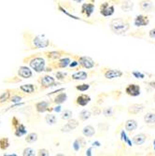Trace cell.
Wrapping results in <instances>:
<instances>
[{
	"label": "cell",
	"instance_id": "obj_1",
	"mask_svg": "<svg viewBox=\"0 0 155 156\" xmlns=\"http://www.w3.org/2000/svg\"><path fill=\"white\" fill-rule=\"evenodd\" d=\"M23 43L29 50L45 49L51 46V40L44 35H34L30 32H23Z\"/></svg>",
	"mask_w": 155,
	"mask_h": 156
},
{
	"label": "cell",
	"instance_id": "obj_2",
	"mask_svg": "<svg viewBox=\"0 0 155 156\" xmlns=\"http://www.w3.org/2000/svg\"><path fill=\"white\" fill-rule=\"evenodd\" d=\"M39 55H40V53L32 54L23 60V63L29 64L30 67L33 70H35V72H37V73L44 72L46 69V61L42 56H39Z\"/></svg>",
	"mask_w": 155,
	"mask_h": 156
},
{
	"label": "cell",
	"instance_id": "obj_3",
	"mask_svg": "<svg viewBox=\"0 0 155 156\" xmlns=\"http://www.w3.org/2000/svg\"><path fill=\"white\" fill-rule=\"evenodd\" d=\"M109 28L116 35H123L129 30L130 24L127 21H125L122 18H115L110 21Z\"/></svg>",
	"mask_w": 155,
	"mask_h": 156
},
{
	"label": "cell",
	"instance_id": "obj_4",
	"mask_svg": "<svg viewBox=\"0 0 155 156\" xmlns=\"http://www.w3.org/2000/svg\"><path fill=\"white\" fill-rule=\"evenodd\" d=\"M37 82L40 84V89L41 90H46L52 86H56L59 83H56L55 78L50 76V75H43L37 79Z\"/></svg>",
	"mask_w": 155,
	"mask_h": 156
},
{
	"label": "cell",
	"instance_id": "obj_5",
	"mask_svg": "<svg viewBox=\"0 0 155 156\" xmlns=\"http://www.w3.org/2000/svg\"><path fill=\"white\" fill-rule=\"evenodd\" d=\"M70 63H71V59L69 57H62L58 60L51 61L49 64V66H51L52 69H61V68H65L67 67Z\"/></svg>",
	"mask_w": 155,
	"mask_h": 156
},
{
	"label": "cell",
	"instance_id": "obj_6",
	"mask_svg": "<svg viewBox=\"0 0 155 156\" xmlns=\"http://www.w3.org/2000/svg\"><path fill=\"white\" fill-rule=\"evenodd\" d=\"M75 58L79 61V66L85 69H92L95 66V62L88 56H75Z\"/></svg>",
	"mask_w": 155,
	"mask_h": 156
},
{
	"label": "cell",
	"instance_id": "obj_7",
	"mask_svg": "<svg viewBox=\"0 0 155 156\" xmlns=\"http://www.w3.org/2000/svg\"><path fill=\"white\" fill-rule=\"evenodd\" d=\"M65 54H69L68 52H65L64 51L61 50H57V51H44L43 55L45 57L51 61H55V60H58L60 58H62L64 55Z\"/></svg>",
	"mask_w": 155,
	"mask_h": 156
},
{
	"label": "cell",
	"instance_id": "obj_8",
	"mask_svg": "<svg viewBox=\"0 0 155 156\" xmlns=\"http://www.w3.org/2000/svg\"><path fill=\"white\" fill-rule=\"evenodd\" d=\"M99 10H100V13L102 16L109 17L111 15H113V13L115 11V8H114V6L109 5L108 2H104L103 4L100 5Z\"/></svg>",
	"mask_w": 155,
	"mask_h": 156
},
{
	"label": "cell",
	"instance_id": "obj_9",
	"mask_svg": "<svg viewBox=\"0 0 155 156\" xmlns=\"http://www.w3.org/2000/svg\"><path fill=\"white\" fill-rule=\"evenodd\" d=\"M17 74H18V77L22 79H30L33 76V72L30 69V67L25 66H22L18 68Z\"/></svg>",
	"mask_w": 155,
	"mask_h": 156
},
{
	"label": "cell",
	"instance_id": "obj_10",
	"mask_svg": "<svg viewBox=\"0 0 155 156\" xmlns=\"http://www.w3.org/2000/svg\"><path fill=\"white\" fill-rule=\"evenodd\" d=\"M125 93L130 96L136 97L140 94V87L137 84H129L125 88Z\"/></svg>",
	"mask_w": 155,
	"mask_h": 156
},
{
	"label": "cell",
	"instance_id": "obj_11",
	"mask_svg": "<svg viewBox=\"0 0 155 156\" xmlns=\"http://www.w3.org/2000/svg\"><path fill=\"white\" fill-rule=\"evenodd\" d=\"M12 94H13V89H6L4 92L0 94V107L9 103Z\"/></svg>",
	"mask_w": 155,
	"mask_h": 156
},
{
	"label": "cell",
	"instance_id": "obj_12",
	"mask_svg": "<svg viewBox=\"0 0 155 156\" xmlns=\"http://www.w3.org/2000/svg\"><path fill=\"white\" fill-rule=\"evenodd\" d=\"M123 75V73L121 70L118 69H107L106 72L104 73V76L107 80H113L116 78H120Z\"/></svg>",
	"mask_w": 155,
	"mask_h": 156
},
{
	"label": "cell",
	"instance_id": "obj_13",
	"mask_svg": "<svg viewBox=\"0 0 155 156\" xmlns=\"http://www.w3.org/2000/svg\"><path fill=\"white\" fill-rule=\"evenodd\" d=\"M94 11V4L93 3H84L81 6V13L85 14V15L90 18L92 14Z\"/></svg>",
	"mask_w": 155,
	"mask_h": 156
},
{
	"label": "cell",
	"instance_id": "obj_14",
	"mask_svg": "<svg viewBox=\"0 0 155 156\" xmlns=\"http://www.w3.org/2000/svg\"><path fill=\"white\" fill-rule=\"evenodd\" d=\"M91 101V96L88 95V94H79L77 99H76V103L79 105V106H81V107H85L87 106Z\"/></svg>",
	"mask_w": 155,
	"mask_h": 156
},
{
	"label": "cell",
	"instance_id": "obj_15",
	"mask_svg": "<svg viewBox=\"0 0 155 156\" xmlns=\"http://www.w3.org/2000/svg\"><path fill=\"white\" fill-rule=\"evenodd\" d=\"M78 125H79V122H78L77 120H74V119L71 120V119H70V120H68L67 123L61 129V131L62 132H65V133L70 132V131L76 129L77 127H78Z\"/></svg>",
	"mask_w": 155,
	"mask_h": 156
},
{
	"label": "cell",
	"instance_id": "obj_16",
	"mask_svg": "<svg viewBox=\"0 0 155 156\" xmlns=\"http://www.w3.org/2000/svg\"><path fill=\"white\" fill-rule=\"evenodd\" d=\"M51 103L49 101H39L36 104V110L38 113H44L46 111H49Z\"/></svg>",
	"mask_w": 155,
	"mask_h": 156
},
{
	"label": "cell",
	"instance_id": "obj_17",
	"mask_svg": "<svg viewBox=\"0 0 155 156\" xmlns=\"http://www.w3.org/2000/svg\"><path fill=\"white\" fill-rule=\"evenodd\" d=\"M19 89H20L22 92H23V93H25V94H34V93L37 90V88L36 85H35V84H32V83L21 85V86L19 87Z\"/></svg>",
	"mask_w": 155,
	"mask_h": 156
},
{
	"label": "cell",
	"instance_id": "obj_18",
	"mask_svg": "<svg viewBox=\"0 0 155 156\" xmlns=\"http://www.w3.org/2000/svg\"><path fill=\"white\" fill-rule=\"evenodd\" d=\"M134 23L136 26H146L150 23V20L147 16L144 15H138L136 17Z\"/></svg>",
	"mask_w": 155,
	"mask_h": 156
},
{
	"label": "cell",
	"instance_id": "obj_19",
	"mask_svg": "<svg viewBox=\"0 0 155 156\" xmlns=\"http://www.w3.org/2000/svg\"><path fill=\"white\" fill-rule=\"evenodd\" d=\"M144 109V106L141 104H133L128 108V113L129 114H138L139 112H141Z\"/></svg>",
	"mask_w": 155,
	"mask_h": 156
},
{
	"label": "cell",
	"instance_id": "obj_20",
	"mask_svg": "<svg viewBox=\"0 0 155 156\" xmlns=\"http://www.w3.org/2000/svg\"><path fill=\"white\" fill-rule=\"evenodd\" d=\"M67 99V94L65 93H60L58 94H56L53 98V103L56 105H61L65 103Z\"/></svg>",
	"mask_w": 155,
	"mask_h": 156
},
{
	"label": "cell",
	"instance_id": "obj_21",
	"mask_svg": "<svg viewBox=\"0 0 155 156\" xmlns=\"http://www.w3.org/2000/svg\"><path fill=\"white\" fill-rule=\"evenodd\" d=\"M88 78V74L85 71H77L72 74L71 79L74 80H85Z\"/></svg>",
	"mask_w": 155,
	"mask_h": 156
},
{
	"label": "cell",
	"instance_id": "obj_22",
	"mask_svg": "<svg viewBox=\"0 0 155 156\" xmlns=\"http://www.w3.org/2000/svg\"><path fill=\"white\" fill-rule=\"evenodd\" d=\"M146 139H147V136H146L145 134H138V135H136V136H135L133 137V142L135 143V145L139 146V145L144 144Z\"/></svg>",
	"mask_w": 155,
	"mask_h": 156
},
{
	"label": "cell",
	"instance_id": "obj_23",
	"mask_svg": "<svg viewBox=\"0 0 155 156\" xmlns=\"http://www.w3.org/2000/svg\"><path fill=\"white\" fill-rule=\"evenodd\" d=\"M137 128V122L135 120H128L125 122V130L128 132H133Z\"/></svg>",
	"mask_w": 155,
	"mask_h": 156
},
{
	"label": "cell",
	"instance_id": "obj_24",
	"mask_svg": "<svg viewBox=\"0 0 155 156\" xmlns=\"http://www.w3.org/2000/svg\"><path fill=\"white\" fill-rule=\"evenodd\" d=\"M82 134H83L84 136H86V137H92L95 134V129L92 125H87V126H85L83 128Z\"/></svg>",
	"mask_w": 155,
	"mask_h": 156
},
{
	"label": "cell",
	"instance_id": "obj_25",
	"mask_svg": "<svg viewBox=\"0 0 155 156\" xmlns=\"http://www.w3.org/2000/svg\"><path fill=\"white\" fill-rule=\"evenodd\" d=\"M25 134H26V128H25L24 124H23V123H20V125L17 127V128L14 129V136L17 137H21Z\"/></svg>",
	"mask_w": 155,
	"mask_h": 156
},
{
	"label": "cell",
	"instance_id": "obj_26",
	"mask_svg": "<svg viewBox=\"0 0 155 156\" xmlns=\"http://www.w3.org/2000/svg\"><path fill=\"white\" fill-rule=\"evenodd\" d=\"M152 7L153 6L150 0H143V1L140 2V8L143 11H150Z\"/></svg>",
	"mask_w": 155,
	"mask_h": 156
},
{
	"label": "cell",
	"instance_id": "obj_27",
	"mask_svg": "<svg viewBox=\"0 0 155 156\" xmlns=\"http://www.w3.org/2000/svg\"><path fill=\"white\" fill-rule=\"evenodd\" d=\"M10 146L9 143V139L8 137H1L0 138V150L5 151L6 150H8Z\"/></svg>",
	"mask_w": 155,
	"mask_h": 156
},
{
	"label": "cell",
	"instance_id": "obj_28",
	"mask_svg": "<svg viewBox=\"0 0 155 156\" xmlns=\"http://www.w3.org/2000/svg\"><path fill=\"white\" fill-rule=\"evenodd\" d=\"M37 138H38V136L37 133H29L25 136V141L27 143L32 144V143L36 142V141L37 140Z\"/></svg>",
	"mask_w": 155,
	"mask_h": 156
},
{
	"label": "cell",
	"instance_id": "obj_29",
	"mask_svg": "<svg viewBox=\"0 0 155 156\" xmlns=\"http://www.w3.org/2000/svg\"><path fill=\"white\" fill-rule=\"evenodd\" d=\"M144 121L148 124L155 123V113H152V112L147 113V114L144 116Z\"/></svg>",
	"mask_w": 155,
	"mask_h": 156
},
{
	"label": "cell",
	"instance_id": "obj_30",
	"mask_svg": "<svg viewBox=\"0 0 155 156\" xmlns=\"http://www.w3.org/2000/svg\"><path fill=\"white\" fill-rule=\"evenodd\" d=\"M133 7H134V4L130 0H125V1L122 3V9L123 11H129L133 9Z\"/></svg>",
	"mask_w": 155,
	"mask_h": 156
},
{
	"label": "cell",
	"instance_id": "obj_31",
	"mask_svg": "<svg viewBox=\"0 0 155 156\" xmlns=\"http://www.w3.org/2000/svg\"><path fill=\"white\" fill-rule=\"evenodd\" d=\"M91 115H92L91 111L84 109V110H82V111L79 113V119H80L81 121H87L88 119H90Z\"/></svg>",
	"mask_w": 155,
	"mask_h": 156
},
{
	"label": "cell",
	"instance_id": "obj_32",
	"mask_svg": "<svg viewBox=\"0 0 155 156\" xmlns=\"http://www.w3.org/2000/svg\"><path fill=\"white\" fill-rule=\"evenodd\" d=\"M45 121H46V122H47L48 124H50V125H53V124L56 122V121H57V118H56V116H55V115H53V114H51V113H50V114L46 115V117H45Z\"/></svg>",
	"mask_w": 155,
	"mask_h": 156
},
{
	"label": "cell",
	"instance_id": "obj_33",
	"mask_svg": "<svg viewBox=\"0 0 155 156\" xmlns=\"http://www.w3.org/2000/svg\"><path fill=\"white\" fill-rule=\"evenodd\" d=\"M67 78V73H65L63 71H57L55 73V79L59 81H65Z\"/></svg>",
	"mask_w": 155,
	"mask_h": 156
},
{
	"label": "cell",
	"instance_id": "obj_34",
	"mask_svg": "<svg viewBox=\"0 0 155 156\" xmlns=\"http://www.w3.org/2000/svg\"><path fill=\"white\" fill-rule=\"evenodd\" d=\"M22 154L23 156H35L37 153H36V151L32 148H25L23 151V153Z\"/></svg>",
	"mask_w": 155,
	"mask_h": 156
},
{
	"label": "cell",
	"instance_id": "obj_35",
	"mask_svg": "<svg viewBox=\"0 0 155 156\" xmlns=\"http://www.w3.org/2000/svg\"><path fill=\"white\" fill-rule=\"evenodd\" d=\"M72 115H73V113L71 110H69V109H65L64 112H63V114H62V119L63 120H70L72 118Z\"/></svg>",
	"mask_w": 155,
	"mask_h": 156
},
{
	"label": "cell",
	"instance_id": "obj_36",
	"mask_svg": "<svg viewBox=\"0 0 155 156\" xmlns=\"http://www.w3.org/2000/svg\"><path fill=\"white\" fill-rule=\"evenodd\" d=\"M89 88H90V85L87 83H82V84L77 85L76 86V89L79 92H85V91L89 90Z\"/></svg>",
	"mask_w": 155,
	"mask_h": 156
},
{
	"label": "cell",
	"instance_id": "obj_37",
	"mask_svg": "<svg viewBox=\"0 0 155 156\" xmlns=\"http://www.w3.org/2000/svg\"><path fill=\"white\" fill-rule=\"evenodd\" d=\"M20 123H21V122H20V120L16 116H13L11 118V127L13 128V130L15 129V128H17V127L20 125Z\"/></svg>",
	"mask_w": 155,
	"mask_h": 156
},
{
	"label": "cell",
	"instance_id": "obj_38",
	"mask_svg": "<svg viewBox=\"0 0 155 156\" xmlns=\"http://www.w3.org/2000/svg\"><path fill=\"white\" fill-rule=\"evenodd\" d=\"M103 114L106 116V117H111L112 115L114 114V111H113V108H105L103 109Z\"/></svg>",
	"mask_w": 155,
	"mask_h": 156
},
{
	"label": "cell",
	"instance_id": "obj_39",
	"mask_svg": "<svg viewBox=\"0 0 155 156\" xmlns=\"http://www.w3.org/2000/svg\"><path fill=\"white\" fill-rule=\"evenodd\" d=\"M37 154L38 156H49V155H50V152H49V151L46 150V149H40V150H38V151H37Z\"/></svg>",
	"mask_w": 155,
	"mask_h": 156
},
{
	"label": "cell",
	"instance_id": "obj_40",
	"mask_svg": "<svg viewBox=\"0 0 155 156\" xmlns=\"http://www.w3.org/2000/svg\"><path fill=\"white\" fill-rule=\"evenodd\" d=\"M92 111H93V113L94 115H99L100 113L102 112L101 108H97V107H93L92 108Z\"/></svg>",
	"mask_w": 155,
	"mask_h": 156
},
{
	"label": "cell",
	"instance_id": "obj_41",
	"mask_svg": "<svg viewBox=\"0 0 155 156\" xmlns=\"http://www.w3.org/2000/svg\"><path fill=\"white\" fill-rule=\"evenodd\" d=\"M149 37H150V38H154V39H155V28H153V29L150 30V32H149Z\"/></svg>",
	"mask_w": 155,
	"mask_h": 156
},
{
	"label": "cell",
	"instance_id": "obj_42",
	"mask_svg": "<svg viewBox=\"0 0 155 156\" xmlns=\"http://www.w3.org/2000/svg\"><path fill=\"white\" fill-rule=\"evenodd\" d=\"M79 66V61L77 60V61H73L72 63H70V65H69V66L70 67H75V66Z\"/></svg>",
	"mask_w": 155,
	"mask_h": 156
},
{
	"label": "cell",
	"instance_id": "obj_43",
	"mask_svg": "<svg viewBox=\"0 0 155 156\" xmlns=\"http://www.w3.org/2000/svg\"><path fill=\"white\" fill-rule=\"evenodd\" d=\"M133 75H134V76H136V78H139V77H141V79H143V78H144V75H143V74H141V73L134 72V73H133Z\"/></svg>",
	"mask_w": 155,
	"mask_h": 156
},
{
	"label": "cell",
	"instance_id": "obj_44",
	"mask_svg": "<svg viewBox=\"0 0 155 156\" xmlns=\"http://www.w3.org/2000/svg\"><path fill=\"white\" fill-rule=\"evenodd\" d=\"M148 84L150 85L151 88H154L155 89V81H150V82H148Z\"/></svg>",
	"mask_w": 155,
	"mask_h": 156
},
{
	"label": "cell",
	"instance_id": "obj_45",
	"mask_svg": "<svg viewBox=\"0 0 155 156\" xmlns=\"http://www.w3.org/2000/svg\"><path fill=\"white\" fill-rule=\"evenodd\" d=\"M60 108H61V107L59 106V107H57V108H53V109H54L55 111H57V112H58V111H60V109H61Z\"/></svg>",
	"mask_w": 155,
	"mask_h": 156
},
{
	"label": "cell",
	"instance_id": "obj_46",
	"mask_svg": "<svg viewBox=\"0 0 155 156\" xmlns=\"http://www.w3.org/2000/svg\"><path fill=\"white\" fill-rule=\"evenodd\" d=\"M73 1H75V2H77V3H81L83 0H73Z\"/></svg>",
	"mask_w": 155,
	"mask_h": 156
},
{
	"label": "cell",
	"instance_id": "obj_47",
	"mask_svg": "<svg viewBox=\"0 0 155 156\" xmlns=\"http://www.w3.org/2000/svg\"><path fill=\"white\" fill-rule=\"evenodd\" d=\"M154 102H155V99H154Z\"/></svg>",
	"mask_w": 155,
	"mask_h": 156
}]
</instances>
